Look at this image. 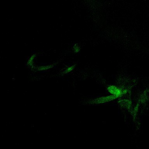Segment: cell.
<instances>
[{
    "mask_svg": "<svg viewBox=\"0 0 149 149\" xmlns=\"http://www.w3.org/2000/svg\"><path fill=\"white\" fill-rule=\"evenodd\" d=\"M107 90L109 93L111 94L112 95L116 96L117 98L122 96V95L126 94L127 92L126 90H122L121 88L114 86H109L108 87Z\"/></svg>",
    "mask_w": 149,
    "mask_h": 149,
    "instance_id": "6da1fadb",
    "label": "cell"
},
{
    "mask_svg": "<svg viewBox=\"0 0 149 149\" xmlns=\"http://www.w3.org/2000/svg\"><path fill=\"white\" fill-rule=\"evenodd\" d=\"M117 98L116 96L113 95H109L105 97H100L99 98L97 99L94 100V102L96 104L103 103L105 102H109L112 100H115V99Z\"/></svg>",
    "mask_w": 149,
    "mask_h": 149,
    "instance_id": "7a4b0ae2",
    "label": "cell"
},
{
    "mask_svg": "<svg viewBox=\"0 0 149 149\" xmlns=\"http://www.w3.org/2000/svg\"><path fill=\"white\" fill-rule=\"evenodd\" d=\"M74 50L75 52H79V51H80V48L79 46L77 45V46H75L74 47Z\"/></svg>",
    "mask_w": 149,
    "mask_h": 149,
    "instance_id": "3957f363",
    "label": "cell"
},
{
    "mask_svg": "<svg viewBox=\"0 0 149 149\" xmlns=\"http://www.w3.org/2000/svg\"><path fill=\"white\" fill-rule=\"evenodd\" d=\"M74 68V66H72V67L69 68H68L67 70H66V72H70L71 71H72V70Z\"/></svg>",
    "mask_w": 149,
    "mask_h": 149,
    "instance_id": "277c9868",
    "label": "cell"
}]
</instances>
